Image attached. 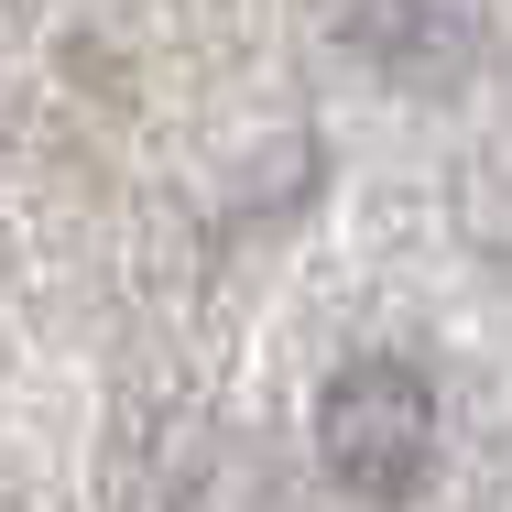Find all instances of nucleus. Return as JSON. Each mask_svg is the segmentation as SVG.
<instances>
[{"instance_id": "nucleus-1", "label": "nucleus", "mask_w": 512, "mask_h": 512, "mask_svg": "<svg viewBox=\"0 0 512 512\" xmlns=\"http://www.w3.org/2000/svg\"><path fill=\"white\" fill-rule=\"evenodd\" d=\"M316 458L349 502H414L436 469V393L404 360H349L316 393Z\"/></svg>"}]
</instances>
